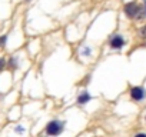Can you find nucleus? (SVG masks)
I'll return each mask as SVG.
<instances>
[{
    "label": "nucleus",
    "mask_w": 146,
    "mask_h": 137,
    "mask_svg": "<svg viewBox=\"0 0 146 137\" xmlns=\"http://www.w3.org/2000/svg\"><path fill=\"white\" fill-rule=\"evenodd\" d=\"M5 64H6L5 59H0V70H3V68H5Z\"/></svg>",
    "instance_id": "6"
},
{
    "label": "nucleus",
    "mask_w": 146,
    "mask_h": 137,
    "mask_svg": "<svg viewBox=\"0 0 146 137\" xmlns=\"http://www.w3.org/2000/svg\"><path fill=\"white\" fill-rule=\"evenodd\" d=\"M125 12H126V14H127L129 17H135V16L137 14V12H139V7H137L135 3H127V5L125 6Z\"/></svg>",
    "instance_id": "2"
},
{
    "label": "nucleus",
    "mask_w": 146,
    "mask_h": 137,
    "mask_svg": "<svg viewBox=\"0 0 146 137\" xmlns=\"http://www.w3.org/2000/svg\"><path fill=\"white\" fill-rule=\"evenodd\" d=\"M140 33H142V36H143V37H146V26H143V27H142Z\"/></svg>",
    "instance_id": "7"
},
{
    "label": "nucleus",
    "mask_w": 146,
    "mask_h": 137,
    "mask_svg": "<svg viewBox=\"0 0 146 137\" xmlns=\"http://www.w3.org/2000/svg\"><path fill=\"white\" fill-rule=\"evenodd\" d=\"M145 10H146V2H145ZM145 14H146V12H145Z\"/></svg>",
    "instance_id": "9"
},
{
    "label": "nucleus",
    "mask_w": 146,
    "mask_h": 137,
    "mask_svg": "<svg viewBox=\"0 0 146 137\" xmlns=\"http://www.w3.org/2000/svg\"><path fill=\"white\" fill-rule=\"evenodd\" d=\"M5 40H6V37H0V46L5 43Z\"/></svg>",
    "instance_id": "8"
},
{
    "label": "nucleus",
    "mask_w": 146,
    "mask_h": 137,
    "mask_svg": "<svg viewBox=\"0 0 146 137\" xmlns=\"http://www.w3.org/2000/svg\"><path fill=\"white\" fill-rule=\"evenodd\" d=\"M122 44H123V39H122L120 36H115V37L110 40V46H112L113 49H119Z\"/></svg>",
    "instance_id": "4"
},
{
    "label": "nucleus",
    "mask_w": 146,
    "mask_h": 137,
    "mask_svg": "<svg viewBox=\"0 0 146 137\" xmlns=\"http://www.w3.org/2000/svg\"><path fill=\"white\" fill-rule=\"evenodd\" d=\"M130 94H132V97H133L135 100H142V99L145 97V92H143L142 87H133Z\"/></svg>",
    "instance_id": "3"
},
{
    "label": "nucleus",
    "mask_w": 146,
    "mask_h": 137,
    "mask_svg": "<svg viewBox=\"0 0 146 137\" xmlns=\"http://www.w3.org/2000/svg\"><path fill=\"white\" fill-rule=\"evenodd\" d=\"M90 100V96H89V93H82L80 96H79V99H78V101L80 103V104H85L86 101H89Z\"/></svg>",
    "instance_id": "5"
},
{
    "label": "nucleus",
    "mask_w": 146,
    "mask_h": 137,
    "mask_svg": "<svg viewBox=\"0 0 146 137\" xmlns=\"http://www.w3.org/2000/svg\"><path fill=\"white\" fill-rule=\"evenodd\" d=\"M60 130H62V126H60V123H57V121H50V123L47 124V127H46V133L50 134V136L59 134Z\"/></svg>",
    "instance_id": "1"
}]
</instances>
